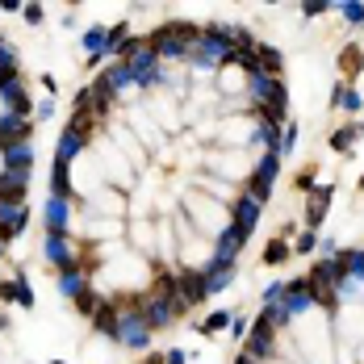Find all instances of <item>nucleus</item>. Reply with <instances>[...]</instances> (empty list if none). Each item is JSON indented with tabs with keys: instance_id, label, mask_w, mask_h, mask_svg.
Here are the masks:
<instances>
[{
	"instance_id": "43",
	"label": "nucleus",
	"mask_w": 364,
	"mask_h": 364,
	"mask_svg": "<svg viewBox=\"0 0 364 364\" xmlns=\"http://www.w3.org/2000/svg\"><path fill=\"white\" fill-rule=\"evenodd\" d=\"M21 17H26L30 26H38V21H42V9H38V4H26V9H21Z\"/></svg>"
},
{
	"instance_id": "15",
	"label": "nucleus",
	"mask_w": 364,
	"mask_h": 364,
	"mask_svg": "<svg viewBox=\"0 0 364 364\" xmlns=\"http://www.w3.org/2000/svg\"><path fill=\"white\" fill-rule=\"evenodd\" d=\"M0 172H34V143H17L0 151Z\"/></svg>"
},
{
	"instance_id": "4",
	"label": "nucleus",
	"mask_w": 364,
	"mask_h": 364,
	"mask_svg": "<svg viewBox=\"0 0 364 364\" xmlns=\"http://www.w3.org/2000/svg\"><path fill=\"white\" fill-rule=\"evenodd\" d=\"M281 164H285L281 155H259L252 164V176H247V188H243V193L252 197L255 205H264V201L272 197V184L281 176Z\"/></svg>"
},
{
	"instance_id": "37",
	"label": "nucleus",
	"mask_w": 364,
	"mask_h": 364,
	"mask_svg": "<svg viewBox=\"0 0 364 364\" xmlns=\"http://www.w3.org/2000/svg\"><path fill=\"white\" fill-rule=\"evenodd\" d=\"M281 297H285V281H272V285L264 289V310H268V306H281Z\"/></svg>"
},
{
	"instance_id": "8",
	"label": "nucleus",
	"mask_w": 364,
	"mask_h": 364,
	"mask_svg": "<svg viewBox=\"0 0 364 364\" xmlns=\"http://www.w3.org/2000/svg\"><path fill=\"white\" fill-rule=\"evenodd\" d=\"M259 210L264 205H255L247 193H239V197H230V226L243 235V239H252V230L259 226Z\"/></svg>"
},
{
	"instance_id": "47",
	"label": "nucleus",
	"mask_w": 364,
	"mask_h": 364,
	"mask_svg": "<svg viewBox=\"0 0 364 364\" xmlns=\"http://www.w3.org/2000/svg\"><path fill=\"white\" fill-rule=\"evenodd\" d=\"M360 34H364V26H360Z\"/></svg>"
},
{
	"instance_id": "39",
	"label": "nucleus",
	"mask_w": 364,
	"mask_h": 364,
	"mask_svg": "<svg viewBox=\"0 0 364 364\" xmlns=\"http://www.w3.org/2000/svg\"><path fill=\"white\" fill-rule=\"evenodd\" d=\"M230 335H235V339H247V318H243V314H235V318H230Z\"/></svg>"
},
{
	"instance_id": "18",
	"label": "nucleus",
	"mask_w": 364,
	"mask_h": 364,
	"mask_svg": "<svg viewBox=\"0 0 364 364\" xmlns=\"http://www.w3.org/2000/svg\"><path fill=\"white\" fill-rule=\"evenodd\" d=\"M30 176L34 172H0V197L4 201H21L26 188H30Z\"/></svg>"
},
{
	"instance_id": "22",
	"label": "nucleus",
	"mask_w": 364,
	"mask_h": 364,
	"mask_svg": "<svg viewBox=\"0 0 364 364\" xmlns=\"http://www.w3.org/2000/svg\"><path fill=\"white\" fill-rule=\"evenodd\" d=\"M360 134H364V126H360V122H348V126H339V130L331 134V151H339V155H348L352 146L360 143Z\"/></svg>"
},
{
	"instance_id": "36",
	"label": "nucleus",
	"mask_w": 364,
	"mask_h": 364,
	"mask_svg": "<svg viewBox=\"0 0 364 364\" xmlns=\"http://www.w3.org/2000/svg\"><path fill=\"white\" fill-rule=\"evenodd\" d=\"M293 252H297V255L318 252V235H314V230H301V235H297V243H293Z\"/></svg>"
},
{
	"instance_id": "35",
	"label": "nucleus",
	"mask_w": 364,
	"mask_h": 364,
	"mask_svg": "<svg viewBox=\"0 0 364 364\" xmlns=\"http://www.w3.org/2000/svg\"><path fill=\"white\" fill-rule=\"evenodd\" d=\"M293 146H297V122H285V126H281V151H277V155L289 159Z\"/></svg>"
},
{
	"instance_id": "42",
	"label": "nucleus",
	"mask_w": 364,
	"mask_h": 364,
	"mask_svg": "<svg viewBox=\"0 0 364 364\" xmlns=\"http://www.w3.org/2000/svg\"><path fill=\"white\" fill-rule=\"evenodd\" d=\"M297 193H314V172H301L297 176Z\"/></svg>"
},
{
	"instance_id": "19",
	"label": "nucleus",
	"mask_w": 364,
	"mask_h": 364,
	"mask_svg": "<svg viewBox=\"0 0 364 364\" xmlns=\"http://www.w3.org/2000/svg\"><path fill=\"white\" fill-rule=\"evenodd\" d=\"M255 59H259V72H264V75L281 80V68H285V55H281V46H268V42H259V46H255Z\"/></svg>"
},
{
	"instance_id": "30",
	"label": "nucleus",
	"mask_w": 364,
	"mask_h": 364,
	"mask_svg": "<svg viewBox=\"0 0 364 364\" xmlns=\"http://www.w3.org/2000/svg\"><path fill=\"white\" fill-rule=\"evenodd\" d=\"M289 255H293V247L285 243V239H272V243L264 247V264H268V268H277V264H285Z\"/></svg>"
},
{
	"instance_id": "26",
	"label": "nucleus",
	"mask_w": 364,
	"mask_h": 364,
	"mask_svg": "<svg viewBox=\"0 0 364 364\" xmlns=\"http://www.w3.org/2000/svg\"><path fill=\"white\" fill-rule=\"evenodd\" d=\"M50 197H72V168L50 164Z\"/></svg>"
},
{
	"instance_id": "17",
	"label": "nucleus",
	"mask_w": 364,
	"mask_h": 364,
	"mask_svg": "<svg viewBox=\"0 0 364 364\" xmlns=\"http://www.w3.org/2000/svg\"><path fill=\"white\" fill-rule=\"evenodd\" d=\"M0 301H17V306H34V289L26 281V272H17L13 281H0Z\"/></svg>"
},
{
	"instance_id": "31",
	"label": "nucleus",
	"mask_w": 364,
	"mask_h": 364,
	"mask_svg": "<svg viewBox=\"0 0 364 364\" xmlns=\"http://www.w3.org/2000/svg\"><path fill=\"white\" fill-rule=\"evenodd\" d=\"M339 17H343L352 30H360L364 26V0H343V4H339Z\"/></svg>"
},
{
	"instance_id": "16",
	"label": "nucleus",
	"mask_w": 364,
	"mask_h": 364,
	"mask_svg": "<svg viewBox=\"0 0 364 364\" xmlns=\"http://www.w3.org/2000/svg\"><path fill=\"white\" fill-rule=\"evenodd\" d=\"M331 201H335V188H331V184H314V193H310V201H306V222H310V230L323 226Z\"/></svg>"
},
{
	"instance_id": "46",
	"label": "nucleus",
	"mask_w": 364,
	"mask_h": 364,
	"mask_svg": "<svg viewBox=\"0 0 364 364\" xmlns=\"http://www.w3.org/2000/svg\"><path fill=\"white\" fill-rule=\"evenodd\" d=\"M50 364H68V360H50Z\"/></svg>"
},
{
	"instance_id": "10",
	"label": "nucleus",
	"mask_w": 364,
	"mask_h": 364,
	"mask_svg": "<svg viewBox=\"0 0 364 364\" xmlns=\"http://www.w3.org/2000/svg\"><path fill=\"white\" fill-rule=\"evenodd\" d=\"M42 255H46L59 272L72 268V264H80V252H75V243L68 235H46V239H42Z\"/></svg>"
},
{
	"instance_id": "21",
	"label": "nucleus",
	"mask_w": 364,
	"mask_h": 364,
	"mask_svg": "<svg viewBox=\"0 0 364 364\" xmlns=\"http://www.w3.org/2000/svg\"><path fill=\"white\" fill-rule=\"evenodd\" d=\"M80 151H84V139H80L75 130H63V134H59V143H55V164H68V168H72Z\"/></svg>"
},
{
	"instance_id": "25",
	"label": "nucleus",
	"mask_w": 364,
	"mask_h": 364,
	"mask_svg": "<svg viewBox=\"0 0 364 364\" xmlns=\"http://www.w3.org/2000/svg\"><path fill=\"white\" fill-rule=\"evenodd\" d=\"M84 50H88V68H101L105 59V30H84Z\"/></svg>"
},
{
	"instance_id": "40",
	"label": "nucleus",
	"mask_w": 364,
	"mask_h": 364,
	"mask_svg": "<svg viewBox=\"0 0 364 364\" xmlns=\"http://www.w3.org/2000/svg\"><path fill=\"white\" fill-rule=\"evenodd\" d=\"M323 13H331V4H318V0L314 4H301V17H323Z\"/></svg>"
},
{
	"instance_id": "20",
	"label": "nucleus",
	"mask_w": 364,
	"mask_h": 364,
	"mask_svg": "<svg viewBox=\"0 0 364 364\" xmlns=\"http://www.w3.org/2000/svg\"><path fill=\"white\" fill-rule=\"evenodd\" d=\"M101 84H105L113 97H117V92H126V88H130L134 80H130V68H126V63L117 59V63H109V68H101Z\"/></svg>"
},
{
	"instance_id": "11",
	"label": "nucleus",
	"mask_w": 364,
	"mask_h": 364,
	"mask_svg": "<svg viewBox=\"0 0 364 364\" xmlns=\"http://www.w3.org/2000/svg\"><path fill=\"white\" fill-rule=\"evenodd\" d=\"M0 105L9 113L30 117V97H26V80H21V75H4V80H0Z\"/></svg>"
},
{
	"instance_id": "1",
	"label": "nucleus",
	"mask_w": 364,
	"mask_h": 364,
	"mask_svg": "<svg viewBox=\"0 0 364 364\" xmlns=\"http://www.w3.org/2000/svg\"><path fill=\"white\" fill-rule=\"evenodd\" d=\"M122 63L130 68V80H134L139 88H159V84H164L159 55H155V46H151L146 38H130V42L122 46Z\"/></svg>"
},
{
	"instance_id": "34",
	"label": "nucleus",
	"mask_w": 364,
	"mask_h": 364,
	"mask_svg": "<svg viewBox=\"0 0 364 364\" xmlns=\"http://www.w3.org/2000/svg\"><path fill=\"white\" fill-rule=\"evenodd\" d=\"M4 75H17V50L0 38V80H4Z\"/></svg>"
},
{
	"instance_id": "32",
	"label": "nucleus",
	"mask_w": 364,
	"mask_h": 364,
	"mask_svg": "<svg viewBox=\"0 0 364 364\" xmlns=\"http://www.w3.org/2000/svg\"><path fill=\"white\" fill-rule=\"evenodd\" d=\"M343 272L356 277V281H364V247H348V252H343Z\"/></svg>"
},
{
	"instance_id": "23",
	"label": "nucleus",
	"mask_w": 364,
	"mask_h": 364,
	"mask_svg": "<svg viewBox=\"0 0 364 364\" xmlns=\"http://www.w3.org/2000/svg\"><path fill=\"white\" fill-rule=\"evenodd\" d=\"M331 105L343 113H360L364 109V92H356V88H348V84H335V97H331Z\"/></svg>"
},
{
	"instance_id": "24",
	"label": "nucleus",
	"mask_w": 364,
	"mask_h": 364,
	"mask_svg": "<svg viewBox=\"0 0 364 364\" xmlns=\"http://www.w3.org/2000/svg\"><path fill=\"white\" fill-rule=\"evenodd\" d=\"M92 327H97V335L113 339V327H117V301H101V306H97V314H92Z\"/></svg>"
},
{
	"instance_id": "3",
	"label": "nucleus",
	"mask_w": 364,
	"mask_h": 364,
	"mask_svg": "<svg viewBox=\"0 0 364 364\" xmlns=\"http://www.w3.org/2000/svg\"><path fill=\"white\" fill-rule=\"evenodd\" d=\"M151 335H155V331L146 327V318H143V310H139V301H134V306H117L113 343H122V348H130V352H146V348H151Z\"/></svg>"
},
{
	"instance_id": "44",
	"label": "nucleus",
	"mask_w": 364,
	"mask_h": 364,
	"mask_svg": "<svg viewBox=\"0 0 364 364\" xmlns=\"http://www.w3.org/2000/svg\"><path fill=\"white\" fill-rule=\"evenodd\" d=\"M235 364H259V360H252L247 352H239V356H235Z\"/></svg>"
},
{
	"instance_id": "41",
	"label": "nucleus",
	"mask_w": 364,
	"mask_h": 364,
	"mask_svg": "<svg viewBox=\"0 0 364 364\" xmlns=\"http://www.w3.org/2000/svg\"><path fill=\"white\" fill-rule=\"evenodd\" d=\"M164 364H188L184 348H168V352H164Z\"/></svg>"
},
{
	"instance_id": "2",
	"label": "nucleus",
	"mask_w": 364,
	"mask_h": 364,
	"mask_svg": "<svg viewBox=\"0 0 364 364\" xmlns=\"http://www.w3.org/2000/svg\"><path fill=\"white\" fill-rule=\"evenodd\" d=\"M197 38H201L197 26H188V21H168V26H159L146 42L155 46L159 63H176V59H188V46H193Z\"/></svg>"
},
{
	"instance_id": "27",
	"label": "nucleus",
	"mask_w": 364,
	"mask_h": 364,
	"mask_svg": "<svg viewBox=\"0 0 364 364\" xmlns=\"http://www.w3.org/2000/svg\"><path fill=\"white\" fill-rule=\"evenodd\" d=\"M126 42H130V26H126V21L109 26V30H105V59H109V55H122Z\"/></svg>"
},
{
	"instance_id": "7",
	"label": "nucleus",
	"mask_w": 364,
	"mask_h": 364,
	"mask_svg": "<svg viewBox=\"0 0 364 364\" xmlns=\"http://www.w3.org/2000/svg\"><path fill=\"white\" fill-rule=\"evenodd\" d=\"M281 306H285V314H289V318L310 314V310H314V289H310V281H306V277L285 281V297H281Z\"/></svg>"
},
{
	"instance_id": "45",
	"label": "nucleus",
	"mask_w": 364,
	"mask_h": 364,
	"mask_svg": "<svg viewBox=\"0 0 364 364\" xmlns=\"http://www.w3.org/2000/svg\"><path fill=\"white\" fill-rule=\"evenodd\" d=\"M4 252H9V239H4V230H0V259H4Z\"/></svg>"
},
{
	"instance_id": "13",
	"label": "nucleus",
	"mask_w": 364,
	"mask_h": 364,
	"mask_svg": "<svg viewBox=\"0 0 364 364\" xmlns=\"http://www.w3.org/2000/svg\"><path fill=\"white\" fill-rule=\"evenodd\" d=\"M26 226H30L26 201H4V197H0V230H4V239H17Z\"/></svg>"
},
{
	"instance_id": "29",
	"label": "nucleus",
	"mask_w": 364,
	"mask_h": 364,
	"mask_svg": "<svg viewBox=\"0 0 364 364\" xmlns=\"http://www.w3.org/2000/svg\"><path fill=\"white\" fill-rule=\"evenodd\" d=\"M339 68H343V75H356L364 68V50L360 46H343L339 50Z\"/></svg>"
},
{
	"instance_id": "5",
	"label": "nucleus",
	"mask_w": 364,
	"mask_h": 364,
	"mask_svg": "<svg viewBox=\"0 0 364 364\" xmlns=\"http://www.w3.org/2000/svg\"><path fill=\"white\" fill-rule=\"evenodd\" d=\"M252 360H268L272 352H277V331H272V323L264 318V310H259V318L252 323V331H247V348H243Z\"/></svg>"
},
{
	"instance_id": "28",
	"label": "nucleus",
	"mask_w": 364,
	"mask_h": 364,
	"mask_svg": "<svg viewBox=\"0 0 364 364\" xmlns=\"http://www.w3.org/2000/svg\"><path fill=\"white\" fill-rule=\"evenodd\" d=\"M230 318H235L230 310H214V314H205V318L197 323V335H218V331L230 327Z\"/></svg>"
},
{
	"instance_id": "12",
	"label": "nucleus",
	"mask_w": 364,
	"mask_h": 364,
	"mask_svg": "<svg viewBox=\"0 0 364 364\" xmlns=\"http://www.w3.org/2000/svg\"><path fill=\"white\" fill-rule=\"evenodd\" d=\"M30 117H21V113H0V151L4 146H17V143H30Z\"/></svg>"
},
{
	"instance_id": "14",
	"label": "nucleus",
	"mask_w": 364,
	"mask_h": 364,
	"mask_svg": "<svg viewBox=\"0 0 364 364\" xmlns=\"http://www.w3.org/2000/svg\"><path fill=\"white\" fill-rule=\"evenodd\" d=\"M197 301H205L201 272H197V268H184L181 277H176V306H181V310H188V306H197Z\"/></svg>"
},
{
	"instance_id": "33",
	"label": "nucleus",
	"mask_w": 364,
	"mask_h": 364,
	"mask_svg": "<svg viewBox=\"0 0 364 364\" xmlns=\"http://www.w3.org/2000/svg\"><path fill=\"white\" fill-rule=\"evenodd\" d=\"M101 301H105V297H101V293H97V289H84V293H80V297H75V310H80V314H88V318H92V314H97V306H101Z\"/></svg>"
},
{
	"instance_id": "6",
	"label": "nucleus",
	"mask_w": 364,
	"mask_h": 364,
	"mask_svg": "<svg viewBox=\"0 0 364 364\" xmlns=\"http://www.w3.org/2000/svg\"><path fill=\"white\" fill-rule=\"evenodd\" d=\"M72 197H46V205H42V226H46V235H68L72 230Z\"/></svg>"
},
{
	"instance_id": "38",
	"label": "nucleus",
	"mask_w": 364,
	"mask_h": 364,
	"mask_svg": "<svg viewBox=\"0 0 364 364\" xmlns=\"http://www.w3.org/2000/svg\"><path fill=\"white\" fill-rule=\"evenodd\" d=\"M318 255H323V259H339L343 247H335V239H318Z\"/></svg>"
},
{
	"instance_id": "9",
	"label": "nucleus",
	"mask_w": 364,
	"mask_h": 364,
	"mask_svg": "<svg viewBox=\"0 0 364 364\" xmlns=\"http://www.w3.org/2000/svg\"><path fill=\"white\" fill-rule=\"evenodd\" d=\"M92 268H97V264H88V259H80V264H72V268H63V272L55 277L59 297H72V301H75L84 289H92V285H88V272H92Z\"/></svg>"
}]
</instances>
